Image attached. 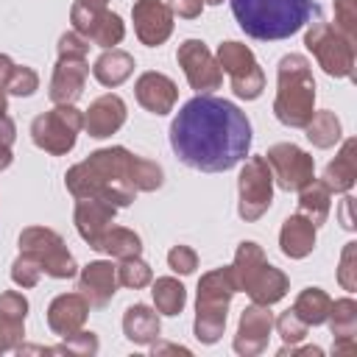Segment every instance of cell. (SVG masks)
I'll list each match as a JSON object with an SVG mask.
<instances>
[{"label":"cell","instance_id":"1","mask_svg":"<svg viewBox=\"0 0 357 357\" xmlns=\"http://www.w3.org/2000/svg\"><path fill=\"white\" fill-rule=\"evenodd\" d=\"M170 148L192 170L223 173L240 165L251 148V120L245 112L215 95H195L170 123Z\"/></svg>","mask_w":357,"mask_h":357},{"label":"cell","instance_id":"2","mask_svg":"<svg viewBox=\"0 0 357 357\" xmlns=\"http://www.w3.org/2000/svg\"><path fill=\"white\" fill-rule=\"evenodd\" d=\"M64 184L73 198H100L123 209L134 204L137 192L159 190L165 184V170L123 145H112L98 148L84 162L73 165L64 176Z\"/></svg>","mask_w":357,"mask_h":357},{"label":"cell","instance_id":"3","mask_svg":"<svg viewBox=\"0 0 357 357\" xmlns=\"http://www.w3.org/2000/svg\"><path fill=\"white\" fill-rule=\"evenodd\" d=\"M237 25L259 42H279L298 33L315 14V0H229Z\"/></svg>","mask_w":357,"mask_h":357},{"label":"cell","instance_id":"4","mask_svg":"<svg viewBox=\"0 0 357 357\" xmlns=\"http://www.w3.org/2000/svg\"><path fill=\"white\" fill-rule=\"evenodd\" d=\"M315 112V78L301 53H287L276 67L273 114L287 128H304Z\"/></svg>","mask_w":357,"mask_h":357},{"label":"cell","instance_id":"5","mask_svg":"<svg viewBox=\"0 0 357 357\" xmlns=\"http://www.w3.org/2000/svg\"><path fill=\"white\" fill-rule=\"evenodd\" d=\"M237 282L231 276V265L215 268L198 279V293H195V321H192V335L198 343L212 346L223 337L226 318H229V304L234 298Z\"/></svg>","mask_w":357,"mask_h":357},{"label":"cell","instance_id":"6","mask_svg":"<svg viewBox=\"0 0 357 357\" xmlns=\"http://www.w3.org/2000/svg\"><path fill=\"white\" fill-rule=\"evenodd\" d=\"M231 276L237 282V290L248 293V298L257 304H276L290 290L284 271L271 265L262 245L254 240H243L237 245L234 262H231Z\"/></svg>","mask_w":357,"mask_h":357},{"label":"cell","instance_id":"7","mask_svg":"<svg viewBox=\"0 0 357 357\" xmlns=\"http://www.w3.org/2000/svg\"><path fill=\"white\" fill-rule=\"evenodd\" d=\"M84 128V112L75 103H56L50 112L31 120V139L36 148L53 156H64L75 148V139Z\"/></svg>","mask_w":357,"mask_h":357},{"label":"cell","instance_id":"8","mask_svg":"<svg viewBox=\"0 0 357 357\" xmlns=\"http://www.w3.org/2000/svg\"><path fill=\"white\" fill-rule=\"evenodd\" d=\"M307 50L315 56L318 67L332 78H354V45L335 31L329 22H312L304 33Z\"/></svg>","mask_w":357,"mask_h":357},{"label":"cell","instance_id":"9","mask_svg":"<svg viewBox=\"0 0 357 357\" xmlns=\"http://www.w3.org/2000/svg\"><path fill=\"white\" fill-rule=\"evenodd\" d=\"M20 251L31 254L39 265L42 273L50 279H73L78 265L73 259V254L67 251V243L59 231L47 229V226H28L20 231Z\"/></svg>","mask_w":357,"mask_h":357},{"label":"cell","instance_id":"10","mask_svg":"<svg viewBox=\"0 0 357 357\" xmlns=\"http://www.w3.org/2000/svg\"><path fill=\"white\" fill-rule=\"evenodd\" d=\"M220 70L229 75L231 81V89L237 98L243 100H257L265 89V73L257 61V56L251 53L248 45L243 42H234V39H226L218 45V53H215Z\"/></svg>","mask_w":357,"mask_h":357},{"label":"cell","instance_id":"11","mask_svg":"<svg viewBox=\"0 0 357 357\" xmlns=\"http://www.w3.org/2000/svg\"><path fill=\"white\" fill-rule=\"evenodd\" d=\"M273 204V173L265 156H248L237 176V215L245 223L259 220Z\"/></svg>","mask_w":357,"mask_h":357},{"label":"cell","instance_id":"12","mask_svg":"<svg viewBox=\"0 0 357 357\" xmlns=\"http://www.w3.org/2000/svg\"><path fill=\"white\" fill-rule=\"evenodd\" d=\"M265 162L273 173V181L287 192H298L301 187H307L315 178V159L293 142L271 145L265 153Z\"/></svg>","mask_w":357,"mask_h":357},{"label":"cell","instance_id":"13","mask_svg":"<svg viewBox=\"0 0 357 357\" xmlns=\"http://www.w3.org/2000/svg\"><path fill=\"white\" fill-rule=\"evenodd\" d=\"M176 61L184 70L187 84L198 95H212L223 84V70L215 59V53L201 39H184L176 50Z\"/></svg>","mask_w":357,"mask_h":357},{"label":"cell","instance_id":"14","mask_svg":"<svg viewBox=\"0 0 357 357\" xmlns=\"http://www.w3.org/2000/svg\"><path fill=\"white\" fill-rule=\"evenodd\" d=\"M273 332V312L271 304H257L251 301L237 321V335L231 340V349L240 357H254L268 349V337Z\"/></svg>","mask_w":357,"mask_h":357},{"label":"cell","instance_id":"15","mask_svg":"<svg viewBox=\"0 0 357 357\" xmlns=\"http://www.w3.org/2000/svg\"><path fill=\"white\" fill-rule=\"evenodd\" d=\"M131 20L134 33L145 47H159L173 33V11L162 0H134Z\"/></svg>","mask_w":357,"mask_h":357},{"label":"cell","instance_id":"16","mask_svg":"<svg viewBox=\"0 0 357 357\" xmlns=\"http://www.w3.org/2000/svg\"><path fill=\"white\" fill-rule=\"evenodd\" d=\"M89 75V61L86 56H59L53 75H50V100L56 103H75L84 95V84Z\"/></svg>","mask_w":357,"mask_h":357},{"label":"cell","instance_id":"17","mask_svg":"<svg viewBox=\"0 0 357 357\" xmlns=\"http://www.w3.org/2000/svg\"><path fill=\"white\" fill-rule=\"evenodd\" d=\"M114 215H117V206L109 204V201H100V198H75L73 220H75V229H78L81 240L92 251L98 248V243L106 234V229L114 223Z\"/></svg>","mask_w":357,"mask_h":357},{"label":"cell","instance_id":"18","mask_svg":"<svg viewBox=\"0 0 357 357\" xmlns=\"http://www.w3.org/2000/svg\"><path fill=\"white\" fill-rule=\"evenodd\" d=\"M134 98H137V103H139L145 112L162 117V114L173 112V106H176V100H178V86H176V81L167 78L165 73L148 70V73H142V75L137 78V84H134Z\"/></svg>","mask_w":357,"mask_h":357},{"label":"cell","instance_id":"19","mask_svg":"<svg viewBox=\"0 0 357 357\" xmlns=\"http://www.w3.org/2000/svg\"><path fill=\"white\" fill-rule=\"evenodd\" d=\"M78 293L89 301V307L103 310L117 293V265L109 259H95L78 273Z\"/></svg>","mask_w":357,"mask_h":357},{"label":"cell","instance_id":"20","mask_svg":"<svg viewBox=\"0 0 357 357\" xmlns=\"http://www.w3.org/2000/svg\"><path fill=\"white\" fill-rule=\"evenodd\" d=\"M126 114H128L126 112V100L120 95H114V92L100 95L84 112V131L89 137H95V139H106V137H112L114 131L123 128Z\"/></svg>","mask_w":357,"mask_h":357},{"label":"cell","instance_id":"21","mask_svg":"<svg viewBox=\"0 0 357 357\" xmlns=\"http://www.w3.org/2000/svg\"><path fill=\"white\" fill-rule=\"evenodd\" d=\"M86 315H89V301L81 293H61L47 304V326L59 337L84 329Z\"/></svg>","mask_w":357,"mask_h":357},{"label":"cell","instance_id":"22","mask_svg":"<svg viewBox=\"0 0 357 357\" xmlns=\"http://www.w3.org/2000/svg\"><path fill=\"white\" fill-rule=\"evenodd\" d=\"M25 318H28V298L17 290L0 293V346L3 351H14L25 337Z\"/></svg>","mask_w":357,"mask_h":357},{"label":"cell","instance_id":"23","mask_svg":"<svg viewBox=\"0 0 357 357\" xmlns=\"http://www.w3.org/2000/svg\"><path fill=\"white\" fill-rule=\"evenodd\" d=\"M315 237H318V226H312L301 212H296V215L284 218V223L279 229V248L287 259H304L312 254Z\"/></svg>","mask_w":357,"mask_h":357},{"label":"cell","instance_id":"24","mask_svg":"<svg viewBox=\"0 0 357 357\" xmlns=\"http://www.w3.org/2000/svg\"><path fill=\"white\" fill-rule=\"evenodd\" d=\"M321 181L326 184L329 192H349L357 181V139L349 137L343 139L337 156L324 167Z\"/></svg>","mask_w":357,"mask_h":357},{"label":"cell","instance_id":"25","mask_svg":"<svg viewBox=\"0 0 357 357\" xmlns=\"http://www.w3.org/2000/svg\"><path fill=\"white\" fill-rule=\"evenodd\" d=\"M162 324H159V312L148 304H131L123 312V335L126 340H131L134 346H151L153 340H159Z\"/></svg>","mask_w":357,"mask_h":357},{"label":"cell","instance_id":"26","mask_svg":"<svg viewBox=\"0 0 357 357\" xmlns=\"http://www.w3.org/2000/svg\"><path fill=\"white\" fill-rule=\"evenodd\" d=\"M134 67H137V64H134V56H131V53H126V50H120V47H109V50H103V53L95 59L92 75H95L103 86L114 89V86H120L123 81L131 78Z\"/></svg>","mask_w":357,"mask_h":357},{"label":"cell","instance_id":"27","mask_svg":"<svg viewBox=\"0 0 357 357\" xmlns=\"http://www.w3.org/2000/svg\"><path fill=\"white\" fill-rule=\"evenodd\" d=\"M329 209H332V192L321 178H312L307 187L298 190V212L312 226H324L329 218Z\"/></svg>","mask_w":357,"mask_h":357},{"label":"cell","instance_id":"28","mask_svg":"<svg viewBox=\"0 0 357 357\" xmlns=\"http://www.w3.org/2000/svg\"><path fill=\"white\" fill-rule=\"evenodd\" d=\"M329 307H332V298L326 290L321 287H304L296 301H293V312L307 324V326H321L326 324V315H329Z\"/></svg>","mask_w":357,"mask_h":357},{"label":"cell","instance_id":"29","mask_svg":"<svg viewBox=\"0 0 357 357\" xmlns=\"http://www.w3.org/2000/svg\"><path fill=\"white\" fill-rule=\"evenodd\" d=\"M100 254H109L114 259H126V257H139L142 254V237L134 229L126 226H109L106 234L100 237L98 248Z\"/></svg>","mask_w":357,"mask_h":357},{"label":"cell","instance_id":"30","mask_svg":"<svg viewBox=\"0 0 357 357\" xmlns=\"http://www.w3.org/2000/svg\"><path fill=\"white\" fill-rule=\"evenodd\" d=\"M151 296L159 315H178L187 304V290L176 276H159L156 282H151Z\"/></svg>","mask_w":357,"mask_h":357},{"label":"cell","instance_id":"31","mask_svg":"<svg viewBox=\"0 0 357 357\" xmlns=\"http://www.w3.org/2000/svg\"><path fill=\"white\" fill-rule=\"evenodd\" d=\"M304 131H307V139H310L315 148H332V145H337L340 137H343V126H340L337 114L329 112V109L312 112V117H310V123L304 126Z\"/></svg>","mask_w":357,"mask_h":357},{"label":"cell","instance_id":"32","mask_svg":"<svg viewBox=\"0 0 357 357\" xmlns=\"http://www.w3.org/2000/svg\"><path fill=\"white\" fill-rule=\"evenodd\" d=\"M326 324H329L332 337H354L357 335V301L351 296L332 301Z\"/></svg>","mask_w":357,"mask_h":357},{"label":"cell","instance_id":"33","mask_svg":"<svg viewBox=\"0 0 357 357\" xmlns=\"http://www.w3.org/2000/svg\"><path fill=\"white\" fill-rule=\"evenodd\" d=\"M123 36H126V22L120 20V14H114V11H109V8L98 17V22L92 25V31L86 33V39H89L92 45L103 47V50L120 45Z\"/></svg>","mask_w":357,"mask_h":357},{"label":"cell","instance_id":"34","mask_svg":"<svg viewBox=\"0 0 357 357\" xmlns=\"http://www.w3.org/2000/svg\"><path fill=\"white\" fill-rule=\"evenodd\" d=\"M153 282V271L142 257H126L117 265V284L131 287V290H142Z\"/></svg>","mask_w":357,"mask_h":357},{"label":"cell","instance_id":"35","mask_svg":"<svg viewBox=\"0 0 357 357\" xmlns=\"http://www.w3.org/2000/svg\"><path fill=\"white\" fill-rule=\"evenodd\" d=\"M106 3H109V0H75V3L70 6L73 31H78V33L86 39V33H89L92 25L98 22V17L106 11Z\"/></svg>","mask_w":357,"mask_h":357},{"label":"cell","instance_id":"36","mask_svg":"<svg viewBox=\"0 0 357 357\" xmlns=\"http://www.w3.org/2000/svg\"><path fill=\"white\" fill-rule=\"evenodd\" d=\"M98 349H100L98 335H95V332H86V329H78V332L67 335L61 346H47V354H75V357H92V354H98Z\"/></svg>","mask_w":357,"mask_h":357},{"label":"cell","instance_id":"37","mask_svg":"<svg viewBox=\"0 0 357 357\" xmlns=\"http://www.w3.org/2000/svg\"><path fill=\"white\" fill-rule=\"evenodd\" d=\"M39 89V75L33 67H25V64H14L8 78H6V92L14 95V98H31L33 92Z\"/></svg>","mask_w":357,"mask_h":357},{"label":"cell","instance_id":"38","mask_svg":"<svg viewBox=\"0 0 357 357\" xmlns=\"http://www.w3.org/2000/svg\"><path fill=\"white\" fill-rule=\"evenodd\" d=\"M39 279H42V265L31 254L20 251V257L11 262V282L17 287H36Z\"/></svg>","mask_w":357,"mask_h":357},{"label":"cell","instance_id":"39","mask_svg":"<svg viewBox=\"0 0 357 357\" xmlns=\"http://www.w3.org/2000/svg\"><path fill=\"white\" fill-rule=\"evenodd\" d=\"M335 31L357 45V0H335Z\"/></svg>","mask_w":357,"mask_h":357},{"label":"cell","instance_id":"40","mask_svg":"<svg viewBox=\"0 0 357 357\" xmlns=\"http://www.w3.org/2000/svg\"><path fill=\"white\" fill-rule=\"evenodd\" d=\"M337 282L346 293L357 290V243H346L340 251V265H337Z\"/></svg>","mask_w":357,"mask_h":357},{"label":"cell","instance_id":"41","mask_svg":"<svg viewBox=\"0 0 357 357\" xmlns=\"http://www.w3.org/2000/svg\"><path fill=\"white\" fill-rule=\"evenodd\" d=\"M273 326H276V332H279V337L284 343H301L304 335H307V329H310L293 310H284L279 318H273Z\"/></svg>","mask_w":357,"mask_h":357},{"label":"cell","instance_id":"42","mask_svg":"<svg viewBox=\"0 0 357 357\" xmlns=\"http://www.w3.org/2000/svg\"><path fill=\"white\" fill-rule=\"evenodd\" d=\"M167 268H170L173 273L190 276V273L198 268V254H195V248H190V245H173V248L167 251Z\"/></svg>","mask_w":357,"mask_h":357},{"label":"cell","instance_id":"43","mask_svg":"<svg viewBox=\"0 0 357 357\" xmlns=\"http://www.w3.org/2000/svg\"><path fill=\"white\" fill-rule=\"evenodd\" d=\"M89 39H84L78 31H67L59 36V56H86Z\"/></svg>","mask_w":357,"mask_h":357},{"label":"cell","instance_id":"44","mask_svg":"<svg viewBox=\"0 0 357 357\" xmlns=\"http://www.w3.org/2000/svg\"><path fill=\"white\" fill-rule=\"evenodd\" d=\"M167 8L173 11V17L195 20L204 11V0H167Z\"/></svg>","mask_w":357,"mask_h":357},{"label":"cell","instance_id":"45","mask_svg":"<svg viewBox=\"0 0 357 357\" xmlns=\"http://www.w3.org/2000/svg\"><path fill=\"white\" fill-rule=\"evenodd\" d=\"M296 357V354H307V357H321L324 354V349L321 346H298V343H284L282 349H279V357Z\"/></svg>","mask_w":357,"mask_h":357},{"label":"cell","instance_id":"46","mask_svg":"<svg viewBox=\"0 0 357 357\" xmlns=\"http://www.w3.org/2000/svg\"><path fill=\"white\" fill-rule=\"evenodd\" d=\"M14 139H17V126H14V120H11L8 114H0V145H8V148H11Z\"/></svg>","mask_w":357,"mask_h":357},{"label":"cell","instance_id":"47","mask_svg":"<svg viewBox=\"0 0 357 357\" xmlns=\"http://www.w3.org/2000/svg\"><path fill=\"white\" fill-rule=\"evenodd\" d=\"M357 351V340L354 337H335L332 343V354L335 357H351Z\"/></svg>","mask_w":357,"mask_h":357},{"label":"cell","instance_id":"48","mask_svg":"<svg viewBox=\"0 0 357 357\" xmlns=\"http://www.w3.org/2000/svg\"><path fill=\"white\" fill-rule=\"evenodd\" d=\"M151 346H153V349H151V351H153V357H156V354H187V357H190V349L176 346V343H156V340H153Z\"/></svg>","mask_w":357,"mask_h":357},{"label":"cell","instance_id":"49","mask_svg":"<svg viewBox=\"0 0 357 357\" xmlns=\"http://www.w3.org/2000/svg\"><path fill=\"white\" fill-rule=\"evenodd\" d=\"M351 201H354L351 195H346V198L340 201V223H343V229H349V231L354 229V220H351Z\"/></svg>","mask_w":357,"mask_h":357},{"label":"cell","instance_id":"50","mask_svg":"<svg viewBox=\"0 0 357 357\" xmlns=\"http://www.w3.org/2000/svg\"><path fill=\"white\" fill-rule=\"evenodd\" d=\"M11 67H14V61L6 53H0V89H6V78H8Z\"/></svg>","mask_w":357,"mask_h":357},{"label":"cell","instance_id":"51","mask_svg":"<svg viewBox=\"0 0 357 357\" xmlns=\"http://www.w3.org/2000/svg\"><path fill=\"white\" fill-rule=\"evenodd\" d=\"M11 162H14V153H11V148H8V145H0V170L11 167Z\"/></svg>","mask_w":357,"mask_h":357},{"label":"cell","instance_id":"52","mask_svg":"<svg viewBox=\"0 0 357 357\" xmlns=\"http://www.w3.org/2000/svg\"><path fill=\"white\" fill-rule=\"evenodd\" d=\"M6 109H8V92L0 89V114H6Z\"/></svg>","mask_w":357,"mask_h":357},{"label":"cell","instance_id":"53","mask_svg":"<svg viewBox=\"0 0 357 357\" xmlns=\"http://www.w3.org/2000/svg\"><path fill=\"white\" fill-rule=\"evenodd\" d=\"M223 0H204V6H220Z\"/></svg>","mask_w":357,"mask_h":357},{"label":"cell","instance_id":"54","mask_svg":"<svg viewBox=\"0 0 357 357\" xmlns=\"http://www.w3.org/2000/svg\"><path fill=\"white\" fill-rule=\"evenodd\" d=\"M0 354H3V346H0Z\"/></svg>","mask_w":357,"mask_h":357}]
</instances>
